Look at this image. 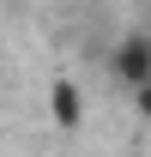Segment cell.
Returning a JSON list of instances; mask_svg holds the SVG:
<instances>
[{"label": "cell", "instance_id": "cell-2", "mask_svg": "<svg viewBox=\"0 0 151 157\" xmlns=\"http://www.w3.org/2000/svg\"><path fill=\"white\" fill-rule=\"evenodd\" d=\"M48 115H55L60 127H79V121H85V97H79L73 78H55V85H48Z\"/></svg>", "mask_w": 151, "mask_h": 157}, {"label": "cell", "instance_id": "cell-1", "mask_svg": "<svg viewBox=\"0 0 151 157\" xmlns=\"http://www.w3.org/2000/svg\"><path fill=\"white\" fill-rule=\"evenodd\" d=\"M115 73L127 78L133 91H139V85H151V42H145V36L121 42V48H115Z\"/></svg>", "mask_w": 151, "mask_h": 157}, {"label": "cell", "instance_id": "cell-3", "mask_svg": "<svg viewBox=\"0 0 151 157\" xmlns=\"http://www.w3.org/2000/svg\"><path fill=\"white\" fill-rule=\"evenodd\" d=\"M133 103H139V115L151 121V85H139V91H133Z\"/></svg>", "mask_w": 151, "mask_h": 157}]
</instances>
